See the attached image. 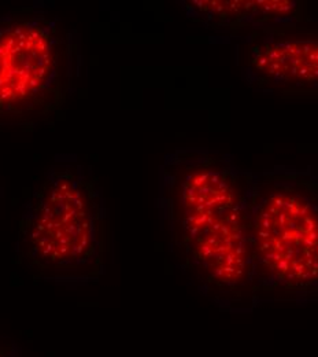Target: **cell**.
<instances>
[{
  "instance_id": "8992f818",
  "label": "cell",
  "mask_w": 318,
  "mask_h": 357,
  "mask_svg": "<svg viewBox=\"0 0 318 357\" xmlns=\"http://www.w3.org/2000/svg\"><path fill=\"white\" fill-rule=\"evenodd\" d=\"M0 357H22L18 345L11 338H8L7 335H3L1 333H0Z\"/></svg>"
},
{
  "instance_id": "277c9868",
  "label": "cell",
  "mask_w": 318,
  "mask_h": 357,
  "mask_svg": "<svg viewBox=\"0 0 318 357\" xmlns=\"http://www.w3.org/2000/svg\"><path fill=\"white\" fill-rule=\"evenodd\" d=\"M251 280L318 297V184L276 180L247 199Z\"/></svg>"
},
{
  "instance_id": "5b68a950",
  "label": "cell",
  "mask_w": 318,
  "mask_h": 357,
  "mask_svg": "<svg viewBox=\"0 0 318 357\" xmlns=\"http://www.w3.org/2000/svg\"><path fill=\"white\" fill-rule=\"evenodd\" d=\"M254 68L277 82L318 87V36L315 39H278L253 51Z\"/></svg>"
},
{
  "instance_id": "3957f363",
  "label": "cell",
  "mask_w": 318,
  "mask_h": 357,
  "mask_svg": "<svg viewBox=\"0 0 318 357\" xmlns=\"http://www.w3.org/2000/svg\"><path fill=\"white\" fill-rule=\"evenodd\" d=\"M81 65L80 38L58 15L42 8L0 15V128H33L61 116Z\"/></svg>"
},
{
  "instance_id": "6da1fadb",
  "label": "cell",
  "mask_w": 318,
  "mask_h": 357,
  "mask_svg": "<svg viewBox=\"0 0 318 357\" xmlns=\"http://www.w3.org/2000/svg\"><path fill=\"white\" fill-rule=\"evenodd\" d=\"M161 215L182 268L200 284L232 291L251 280L247 198L221 162L172 155L162 171Z\"/></svg>"
},
{
  "instance_id": "7a4b0ae2",
  "label": "cell",
  "mask_w": 318,
  "mask_h": 357,
  "mask_svg": "<svg viewBox=\"0 0 318 357\" xmlns=\"http://www.w3.org/2000/svg\"><path fill=\"white\" fill-rule=\"evenodd\" d=\"M109 215L97 178L76 161L54 164L19 220L15 263L35 279L86 284L104 271Z\"/></svg>"
}]
</instances>
